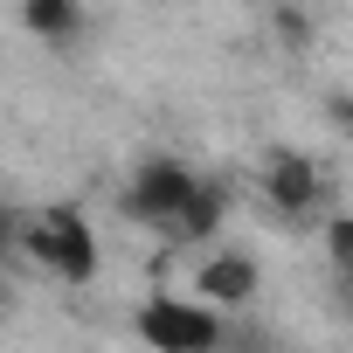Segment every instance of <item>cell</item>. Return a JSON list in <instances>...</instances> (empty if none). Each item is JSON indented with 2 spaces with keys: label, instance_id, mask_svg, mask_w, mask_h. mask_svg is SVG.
Masks as SVG:
<instances>
[{
  "label": "cell",
  "instance_id": "6da1fadb",
  "mask_svg": "<svg viewBox=\"0 0 353 353\" xmlns=\"http://www.w3.org/2000/svg\"><path fill=\"white\" fill-rule=\"evenodd\" d=\"M21 256L56 284H90L97 277V236H90L83 208H70V201H49L21 222Z\"/></svg>",
  "mask_w": 353,
  "mask_h": 353
},
{
  "label": "cell",
  "instance_id": "7a4b0ae2",
  "mask_svg": "<svg viewBox=\"0 0 353 353\" xmlns=\"http://www.w3.org/2000/svg\"><path fill=\"white\" fill-rule=\"evenodd\" d=\"M139 339H145L152 353H222L229 319L181 284V291H152V298L139 305Z\"/></svg>",
  "mask_w": 353,
  "mask_h": 353
},
{
  "label": "cell",
  "instance_id": "3957f363",
  "mask_svg": "<svg viewBox=\"0 0 353 353\" xmlns=\"http://www.w3.org/2000/svg\"><path fill=\"white\" fill-rule=\"evenodd\" d=\"M188 291H194L201 305H215L222 319H236V312L256 305L263 270H256V256H243V250H229V243H208V250L194 256V270H188Z\"/></svg>",
  "mask_w": 353,
  "mask_h": 353
},
{
  "label": "cell",
  "instance_id": "277c9868",
  "mask_svg": "<svg viewBox=\"0 0 353 353\" xmlns=\"http://www.w3.org/2000/svg\"><path fill=\"white\" fill-rule=\"evenodd\" d=\"M256 194H263L270 215L312 222V215H325V173H319L312 152H270L263 173H256Z\"/></svg>",
  "mask_w": 353,
  "mask_h": 353
},
{
  "label": "cell",
  "instance_id": "5b68a950",
  "mask_svg": "<svg viewBox=\"0 0 353 353\" xmlns=\"http://www.w3.org/2000/svg\"><path fill=\"white\" fill-rule=\"evenodd\" d=\"M194 188H201V173H194V166L152 152V159L132 173V215H145V222H159V229H181V215H188Z\"/></svg>",
  "mask_w": 353,
  "mask_h": 353
},
{
  "label": "cell",
  "instance_id": "8992f818",
  "mask_svg": "<svg viewBox=\"0 0 353 353\" xmlns=\"http://www.w3.org/2000/svg\"><path fill=\"white\" fill-rule=\"evenodd\" d=\"M83 21H90L83 0H21V28L35 42H49V49H70L83 35Z\"/></svg>",
  "mask_w": 353,
  "mask_h": 353
},
{
  "label": "cell",
  "instance_id": "52a82bcc",
  "mask_svg": "<svg viewBox=\"0 0 353 353\" xmlns=\"http://www.w3.org/2000/svg\"><path fill=\"white\" fill-rule=\"evenodd\" d=\"M319 256L332 263V277L353 284V208H325L319 215Z\"/></svg>",
  "mask_w": 353,
  "mask_h": 353
}]
</instances>
